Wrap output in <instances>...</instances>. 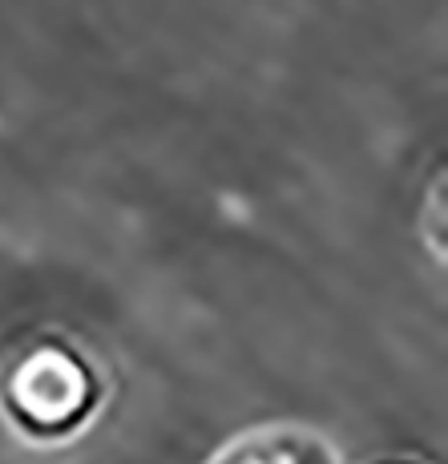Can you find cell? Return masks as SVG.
Listing matches in <instances>:
<instances>
[{
    "mask_svg": "<svg viewBox=\"0 0 448 464\" xmlns=\"http://www.w3.org/2000/svg\"><path fill=\"white\" fill-rule=\"evenodd\" d=\"M97 400L89 368L61 343H37L8 368L5 408L29 436L53 440L73 432Z\"/></svg>",
    "mask_w": 448,
    "mask_h": 464,
    "instance_id": "cell-1",
    "label": "cell"
},
{
    "mask_svg": "<svg viewBox=\"0 0 448 464\" xmlns=\"http://www.w3.org/2000/svg\"><path fill=\"white\" fill-rule=\"evenodd\" d=\"M210 464H339V452L327 436L303 424H271L239 436Z\"/></svg>",
    "mask_w": 448,
    "mask_h": 464,
    "instance_id": "cell-2",
    "label": "cell"
}]
</instances>
